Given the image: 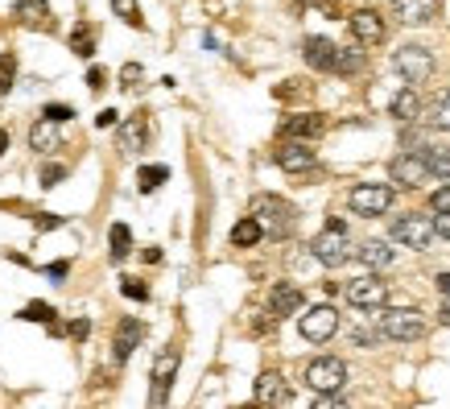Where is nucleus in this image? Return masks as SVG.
I'll return each mask as SVG.
<instances>
[{
    "mask_svg": "<svg viewBox=\"0 0 450 409\" xmlns=\"http://www.w3.org/2000/svg\"><path fill=\"white\" fill-rule=\"evenodd\" d=\"M66 178V170L62 166H45V174H42V186H58V182Z\"/></svg>",
    "mask_w": 450,
    "mask_h": 409,
    "instance_id": "nucleus-41",
    "label": "nucleus"
},
{
    "mask_svg": "<svg viewBox=\"0 0 450 409\" xmlns=\"http://www.w3.org/2000/svg\"><path fill=\"white\" fill-rule=\"evenodd\" d=\"M434 285H438V294H442V298H450V273H438V277H434Z\"/></svg>",
    "mask_w": 450,
    "mask_h": 409,
    "instance_id": "nucleus-46",
    "label": "nucleus"
},
{
    "mask_svg": "<svg viewBox=\"0 0 450 409\" xmlns=\"http://www.w3.org/2000/svg\"><path fill=\"white\" fill-rule=\"evenodd\" d=\"M347 302H351L356 310H376V306L389 302V285H384L380 277L363 273V277H356V281H347Z\"/></svg>",
    "mask_w": 450,
    "mask_h": 409,
    "instance_id": "nucleus-8",
    "label": "nucleus"
},
{
    "mask_svg": "<svg viewBox=\"0 0 450 409\" xmlns=\"http://www.w3.org/2000/svg\"><path fill=\"white\" fill-rule=\"evenodd\" d=\"M393 66H397V75H401L405 83H426V79L434 75V54H430L426 45H401V50L393 54Z\"/></svg>",
    "mask_w": 450,
    "mask_h": 409,
    "instance_id": "nucleus-6",
    "label": "nucleus"
},
{
    "mask_svg": "<svg viewBox=\"0 0 450 409\" xmlns=\"http://www.w3.org/2000/svg\"><path fill=\"white\" fill-rule=\"evenodd\" d=\"M306 385H310L314 393H335V389H343V385H347V364L339 360V356H318V360L306 364Z\"/></svg>",
    "mask_w": 450,
    "mask_h": 409,
    "instance_id": "nucleus-5",
    "label": "nucleus"
},
{
    "mask_svg": "<svg viewBox=\"0 0 450 409\" xmlns=\"http://www.w3.org/2000/svg\"><path fill=\"white\" fill-rule=\"evenodd\" d=\"M310 257H314L318 265H326V269H339L347 257H351V240H347V224L343 220H326V227L318 231L314 240H310Z\"/></svg>",
    "mask_w": 450,
    "mask_h": 409,
    "instance_id": "nucleus-1",
    "label": "nucleus"
},
{
    "mask_svg": "<svg viewBox=\"0 0 450 409\" xmlns=\"http://www.w3.org/2000/svg\"><path fill=\"white\" fill-rule=\"evenodd\" d=\"M13 13H17V21H21V25H45V17H50L45 0H17V4H13Z\"/></svg>",
    "mask_w": 450,
    "mask_h": 409,
    "instance_id": "nucleus-26",
    "label": "nucleus"
},
{
    "mask_svg": "<svg viewBox=\"0 0 450 409\" xmlns=\"http://www.w3.org/2000/svg\"><path fill=\"white\" fill-rule=\"evenodd\" d=\"M29 149H38V153H50V149H58V120H50L42 116L34 129H29Z\"/></svg>",
    "mask_w": 450,
    "mask_h": 409,
    "instance_id": "nucleus-21",
    "label": "nucleus"
},
{
    "mask_svg": "<svg viewBox=\"0 0 450 409\" xmlns=\"http://www.w3.org/2000/svg\"><path fill=\"white\" fill-rule=\"evenodd\" d=\"M389 178L397 186H405V190H417L421 182H430V166H426L421 153H401V157L389 162Z\"/></svg>",
    "mask_w": 450,
    "mask_h": 409,
    "instance_id": "nucleus-10",
    "label": "nucleus"
},
{
    "mask_svg": "<svg viewBox=\"0 0 450 409\" xmlns=\"http://www.w3.org/2000/svg\"><path fill=\"white\" fill-rule=\"evenodd\" d=\"M289 401H293V393L281 380V372H261L256 376V406H289Z\"/></svg>",
    "mask_w": 450,
    "mask_h": 409,
    "instance_id": "nucleus-16",
    "label": "nucleus"
},
{
    "mask_svg": "<svg viewBox=\"0 0 450 409\" xmlns=\"http://www.w3.org/2000/svg\"><path fill=\"white\" fill-rule=\"evenodd\" d=\"M4 149H8V133L0 129V157H4Z\"/></svg>",
    "mask_w": 450,
    "mask_h": 409,
    "instance_id": "nucleus-48",
    "label": "nucleus"
},
{
    "mask_svg": "<svg viewBox=\"0 0 450 409\" xmlns=\"http://www.w3.org/2000/svg\"><path fill=\"white\" fill-rule=\"evenodd\" d=\"M62 224H66V220H62V215H54V211H42V215H34V227H38V231H58Z\"/></svg>",
    "mask_w": 450,
    "mask_h": 409,
    "instance_id": "nucleus-38",
    "label": "nucleus"
},
{
    "mask_svg": "<svg viewBox=\"0 0 450 409\" xmlns=\"http://www.w3.org/2000/svg\"><path fill=\"white\" fill-rule=\"evenodd\" d=\"M174 372H178V352L170 347V352H161V356L153 360V393H149L153 406H166L170 385H174Z\"/></svg>",
    "mask_w": 450,
    "mask_h": 409,
    "instance_id": "nucleus-13",
    "label": "nucleus"
},
{
    "mask_svg": "<svg viewBox=\"0 0 450 409\" xmlns=\"http://www.w3.org/2000/svg\"><path fill=\"white\" fill-rule=\"evenodd\" d=\"M298 331H302V339H310V343H326L335 331H339V310L335 306H310L306 315H298Z\"/></svg>",
    "mask_w": 450,
    "mask_h": 409,
    "instance_id": "nucleus-7",
    "label": "nucleus"
},
{
    "mask_svg": "<svg viewBox=\"0 0 450 409\" xmlns=\"http://www.w3.org/2000/svg\"><path fill=\"white\" fill-rule=\"evenodd\" d=\"M335 54H339V45L331 42V38H306L302 42V58L314 71H335Z\"/></svg>",
    "mask_w": 450,
    "mask_h": 409,
    "instance_id": "nucleus-18",
    "label": "nucleus"
},
{
    "mask_svg": "<svg viewBox=\"0 0 450 409\" xmlns=\"http://www.w3.org/2000/svg\"><path fill=\"white\" fill-rule=\"evenodd\" d=\"M434 231L450 240V211H434Z\"/></svg>",
    "mask_w": 450,
    "mask_h": 409,
    "instance_id": "nucleus-42",
    "label": "nucleus"
},
{
    "mask_svg": "<svg viewBox=\"0 0 450 409\" xmlns=\"http://www.w3.org/2000/svg\"><path fill=\"white\" fill-rule=\"evenodd\" d=\"M380 327H384V339H397V343H417L426 339V318L413 306H397V310H384L380 315Z\"/></svg>",
    "mask_w": 450,
    "mask_h": 409,
    "instance_id": "nucleus-3",
    "label": "nucleus"
},
{
    "mask_svg": "<svg viewBox=\"0 0 450 409\" xmlns=\"http://www.w3.org/2000/svg\"><path fill=\"white\" fill-rule=\"evenodd\" d=\"M302 302H306V294L298 289V285H289V281H277L269 294V315L273 318H289L302 310Z\"/></svg>",
    "mask_w": 450,
    "mask_h": 409,
    "instance_id": "nucleus-14",
    "label": "nucleus"
},
{
    "mask_svg": "<svg viewBox=\"0 0 450 409\" xmlns=\"http://www.w3.org/2000/svg\"><path fill=\"white\" fill-rule=\"evenodd\" d=\"M103 83H108V75H103L99 66H91V71H87V87H91V91H99Z\"/></svg>",
    "mask_w": 450,
    "mask_h": 409,
    "instance_id": "nucleus-43",
    "label": "nucleus"
},
{
    "mask_svg": "<svg viewBox=\"0 0 450 409\" xmlns=\"http://www.w3.org/2000/svg\"><path fill=\"white\" fill-rule=\"evenodd\" d=\"M347 25H351V38L360 45H380L384 42V21H380L376 8H356V13L347 17Z\"/></svg>",
    "mask_w": 450,
    "mask_h": 409,
    "instance_id": "nucleus-12",
    "label": "nucleus"
},
{
    "mask_svg": "<svg viewBox=\"0 0 450 409\" xmlns=\"http://www.w3.org/2000/svg\"><path fill=\"white\" fill-rule=\"evenodd\" d=\"M145 141H149V124H145L140 116L120 124V149H124V153H136V149H145Z\"/></svg>",
    "mask_w": 450,
    "mask_h": 409,
    "instance_id": "nucleus-24",
    "label": "nucleus"
},
{
    "mask_svg": "<svg viewBox=\"0 0 450 409\" xmlns=\"http://www.w3.org/2000/svg\"><path fill=\"white\" fill-rule=\"evenodd\" d=\"M322 133V120H318L314 112H302V116H289L285 124H281V136L285 141H314Z\"/></svg>",
    "mask_w": 450,
    "mask_h": 409,
    "instance_id": "nucleus-19",
    "label": "nucleus"
},
{
    "mask_svg": "<svg viewBox=\"0 0 450 409\" xmlns=\"http://www.w3.org/2000/svg\"><path fill=\"white\" fill-rule=\"evenodd\" d=\"M71 335H75V339H87V335H91V322H87V318H75V322H71Z\"/></svg>",
    "mask_w": 450,
    "mask_h": 409,
    "instance_id": "nucleus-45",
    "label": "nucleus"
},
{
    "mask_svg": "<svg viewBox=\"0 0 450 409\" xmlns=\"http://www.w3.org/2000/svg\"><path fill=\"white\" fill-rule=\"evenodd\" d=\"M13 79H17V58L13 54H0V95L13 91Z\"/></svg>",
    "mask_w": 450,
    "mask_h": 409,
    "instance_id": "nucleus-33",
    "label": "nucleus"
},
{
    "mask_svg": "<svg viewBox=\"0 0 450 409\" xmlns=\"http://www.w3.org/2000/svg\"><path fill=\"white\" fill-rule=\"evenodd\" d=\"M108 244H112V261H124L133 252V231H129V224H112Z\"/></svg>",
    "mask_w": 450,
    "mask_h": 409,
    "instance_id": "nucleus-28",
    "label": "nucleus"
},
{
    "mask_svg": "<svg viewBox=\"0 0 450 409\" xmlns=\"http://www.w3.org/2000/svg\"><path fill=\"white\" fill-rule=\"evenodd\" d=\"M116 120H120V112H116V108H103V112L95 116V129H112Z\"/></svg>",
    "mask_w": 450,
    "mask_h": 409,
    "instance_id": "nucleus-40",
    "label": "nucleus"
},
{
    "mask_svg": "<svg viewBox=\"0 0 450 409\" xmlns=\"http://www.w3.org/2000/svg\"><path fill=\"white\" fill-rule=\"evenodd\" d=\"M393 17L401 25H430L438 17V0H393Z\"/></svg>",
    "mask_w": 450,
    "mask_h": 409,
    "instance_id": "nucleus-15",
    "label": "nucleus"
},
{
    "mask_svg": "<svg viewBox=\"0 0 450 409\" xmlns=\"http://www.w3.org/2000/svg\"><path fill=\"white\" fill-rule=\"evenodd\" d=\"M17 318H25V322H54V306L50 302H29Z\"/></svg>",
    "mask_w": 450,
    "mask_h": 409,
    "instance_id": "nucleus-32",
    "label": "nucleus"
},
{
    "mask_svg": "<svg viewBox=\"0 0 450 409\" xmlns=\"http://www.w3.org/2000/svg\"><path fill=\"white\" fill-rule=\"evenodd\" d=\"M42 116H50V120H58V124H66V120H75V108H66V103H45Z\"/></svg>",
    "mask_w": 450,
    "mask_h": 409,
    "instance_id": "nucleus-37",
    "label": "nucleus"
},
{
    "mask_svg": "<svg viewBox=\"0 0 450 409\" xmlns=\"http://www.w3.org/2000/svg\"><path fill=\"white\" fill-rule=\"evenodd\" d=\"M261 236H265V224H261L256 215H244L240 224L231 227V244H235V248H252Z\"/></svg>",
    "mask_w": 450,
    "mask_h": 409,
    "instance_id": "nucleus-23",
    "label": "nucleus"
},
{
    "mask_svg": "<svg viewBox=\"0 0 450 409\" xmlns=\"http://www.w3.org/2000/svg\"><path fill=\"white\" fill-rule=\"evenodd\" d=\"M71 50H75L79 58H91V54H95V38H91L87 25H75V34H71Z\"/></svg>",
    "mask_w": 450,
    "mask_h": 409,
    "instance_id": "nucleus-30",
    "label": "nucleus"
},
{
    "mask_svg": "<svg viewBox=\"0 0 450 409\" xmlns=\"http://www.w3.org/2000/svg\"><path fill=\"white\" fill-rule=\"evenodd\" d=\"M252 215L265 224L273 240H285L293 227H298V211H293V203H285L281 194H256L252 199Z\"/></svg>",
    "mask_w": 450,
    "mask_h": 409,
    "instance_id": "nucleus-2",
    "label": "nucleus"
},
{
    "mask_svg": "<svg viewBox=\"0 0 450 409\" xmlns=\"http://www.w3.org/2000/svg\"><path fill=\"white\" fill-rule=\"evenodd\" d=\"M166 178H170V166H145L140 170V190L149 194V190H157Z\"/></svg>",
    "mask_w": 450,
    "mask_h": 409,
    "instance_id": "nucleus-31",
    "label": "nucleus"
},
{
    "mask_svg": "<svg viewBox=\"0 0 450 409\" xmlns=\"http://www.w3.org/2000/svg\"><path fill=\"white\" fill-rule=\"evenodd\" d=\"M356 257H360V261L368 265V269H389L397 252H393V248H389L384 240H363L360 248H356Z\"/></svg>",
    "mask_w": 450,
    "mask_h": 409,
    "instance_id": "nucleus-20",
    "label": "nucleus"
},
{
    "mask_svg": "<svg viewBox=\"0 0 450 409\" xmlns=\"http://www.w3.org/2000/svg\"><path fill=\"white\" fill-rule=\"evenodd\" d=\"M413 153H421V157H426V166H430V174H434V178H450V153H447V149H438V145H417Z\"/></svg>",
    "mask_w": 450,
    "mask_h": 409,
    "instance_id": "nucleus-25",
    "label": "nucleus"
},
{
    "mask_svg": "<svg viewBox=\"0 0 450 409\" xmlns=\"http://www.w3.org/2000/svg\"><path fill=\"white\" fill-rule=\"evenodd\" d=\"M389 112L401 120V124H409V120H417L421 116V99H417V91L405 87V91H397L393 95V103H389Z\"/></svg>",
    "mask_w": 450,
    "mask_h": 409,
    "instance_id": "nucleus-22",
    "label": "nucleus"
},
{
    "mask_svg": "<svg viewBox=\"0 0 450 409\" xmlns=\"http://www.w3.org/2000/svg\"><path fill=\"white\" fill-rule=\"evenodd\" d=\"M438 318H442V322H447V327H450V298H447V302H442V315H438Z\"/></svg>",
    "mask_w": 450,
    "mask_h": 409,
    "instance_id": "nucleus-47",
    "label": "nucleus"
},
{
    "mask_svg": "<svg viewBox=\"0 0 450 409\" xmlns=\"http://www.w3.org/2000/svg\"><path fill=\"white\" fill-rule=\"evenodd\" d=\"M438 231H434V220H426V215H401L397 224H393V240L397 244H405V248H430V240H434Z\"/></svg>",
    "mask_w": 450,
    "mask_h": 409,
    "instance_id": "nucleus-9",
    "label": "nucleus"
},
{
    "mask_svg": "<svg viewBox=\"0 0 450 409\" xmlns=\"http://www.w3.org/2000/svg\"><path fill=\"white\" fill-rule=\"evenodd\" d=\"M112 13L120 17V21H129L140 29V8H136V0H112Z\"/></svg>",
    "mask_w": 450,
    "mask_h": 409,
    "instance_id": "nucleus-34",
    "label": "nucleus"
},
{
    "mask_svg": "<svg viewBox=\"0 0 450 409\" xmlns=\"http://www.w3.org/2000/svg\"><path fill=\"white\" fill-rule=\"evenodd\" d=\"M140 335H145V327L136 322V318H124L120 327H116V339H112V360L124 364L129 356H133V347L140 343Z\"/></svg>",
    "mask_w": 450,
    "mask_h": 409,
    "instance_id": "nucleus-17",
    "label": "nucleus"
},
{
    "mask_svg": "<svg viewBox=\"0 0 450 409\" xmlns=\"http://www.w3.org/2000/svg\"><path fill=\"white\" fill-rule=\"evenodd\" d=\"M360 66H363L360 50H343V45H339V54H335V71H331V75H356Z\"/></svg>",
    "mask_w": 450,
    "mask_h": 409,
    "instance_id": "nucleus-29",
    "label": "nucleus"
},
{
    "mask_svg": "<svg viewBox=\"0 0 450 409\" xmlns=\"http://www.w3.org/2000/svg\"><path fill=\"white\" fill-rule=\"evenodd\" d=\"M430 207H434V211H450V186H438V190L430 194Z\"/></svg>",
    "mask_w": 450,
    "mask_h": 409,
    "instance_id": "nucleus-39",
    "label": "nucleus"
},
{
    "mask_svg": "<svg viewBox=\"0 0 450 409\" xmlns=\"http://www.w3.org/2000/svg\"><path fill=\"white\" fill-rule=\"evenodd\" d=\"M314 162H318V153L310 149V141H285L277 149V166L285 174H306V170H314Z\"/></svg>",
    "mask_w": 450,
    "mask_h": 409,
    "instance_id": "nucleus-11",
    "label": "nucleus"
},
{
    "mask_svg": "<svg viewBox=\"0 0 450 409\" xmlns=\"http://www.w3.org/2000/svg\"><path fill=\"white\" fill-rule=\"evenodd\" d=\"M145 79V71H140V62H124L120 66V87H136Z\"/></svg>",
    "mask_w": 450,
    "mask_h": 409,
    "instance_id": "nucleus-36",
    "label": "nucleus"
},
{
    "mask_svg": "<svg viewBox=\"0 0 450 409\" xmlns=\"http://www.w3.org/2000/svg\"><path fill=\"white\" fill-rule=\"evenodd\" d=\"M426 120H430L434 129L450 133V91H438V95H434V103L426 108Z\"/></svg>",
    "mask_w": 450,
    "mask_h": 409,
    "instance_id": "nucleus-27",
    "label": "nucleus"
},
{
    "mask_svg": "<svg viewBox=\"0 0 450 409\" xmlns=\"http://www.w3.org/2000/svg\"><path fill=\"white\" fill-rule=\"evenodd\" d=\"M66 273H71V265H66V261H54V265H45V277H54V281H62Z\"/></svg>",
    "mask_w": 450,
    "mask_h": 409,
    "instance_id": "nucleus-44",
    "label": "nucleus"
},
{
    "mask_svg": "<svg viewBox=\"0 0 450 409\" xmlns=\"http://www.w3.org/2000/svg\"><path fill=\"white\" fill-rule=\"evenodd\" d=\"M347 207H351L356 215H363V220L384 215V211L393 207V186H384V182H360V186H351Z\"/></svg>",
    "mask_w": 450,
    "mask_h": 409,
    "instance_id": "nucleus-4",
    "label": "nucleus"
},
{
    "mask_svg": "<svg viewBox=\"0 0 450 409\" xmlns=\"http://www.w3.org/2000/svg\"><path fill=\"white\" fill-rule=\"evenodd\" d=\"M120 294H124V298H136V302H149V285L136 281V277H124V281H120Z\"/></svg>",
    "mask_w": 450,
    "mask_h": 409,
    "instance_id": "nucleus-35",
    "label": "nucleus"
}]
</instances>
